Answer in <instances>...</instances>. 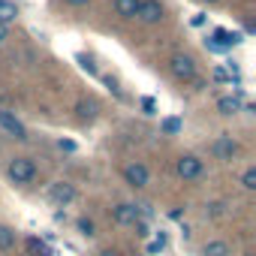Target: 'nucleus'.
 Instances as JSON below:
<instances>
[{"label": "nucleus", "instance_id": "nucleus-1", "mask_svg": "<svg viewBox=\"0 0 256 256\" xmlns=\"http://www.w3.org/2000/svg\"><path fill=\"white\" fill-rule=\"evenodd\" d=\"M6 175H10L16 184H30V181L36 178V163H34L30 157H16V160H10V166H6Z\"/></svg>", "mask_w": 256, "mask_h": 256}, {"label": "nucleus", "instance_id": "nucleus-2", "mask_svg": "<svg viewBox=\"0 0 256 256\" xmlns=\"http://www.w3.org/2000/svg\"><path fill=\"white\" fill-rule=\"evenodd\" d=\"M142 214H145V208L142 205H133V202H120L118 208H112V217L120 226H136L142 220Z\"/></svg>", "mask_w": 256, "mask_h": 256}, {"label": "nucleus", "instance_id": "nucleus-3", "mask_svg": "<svg viewBox=\"0 0 256 256\" xmlns=\"http://www.w3.org/2000/svg\"><path fill=\"white\" fill-rule=\"evenodd\" d=\"M169 70H172V76L181 78V82H193V78H196V64H193L190 54H175V58L169 60Z\"/></svg>", "mask_w": 256, "mask_h": 256}, {"label": "nucleus", "instance_id": "nucleus-4", "mask_svg": "<svg viewBox=\"0 0 256 256\" xmlns=\"http://www.w3.org/2000/svg\"><path fill=\"white\" fill-rule=\"evenodd\" d=\"M0 130H4L6 136H12V139H18V142H24V139H28L24 124H22L12 112H6V108H0Z\"/></svg>", "mask_w": 256, "mask_h": 256}, {"label": "nucleus", "instance_id": "nucleus-5", "mask_svg": "<svg viewBox=\"0 0 256 256\" xmlns=\"http://www.w3.org/2000/svg\"><path fill=\"white\" fill-rule=\"evenodd\" d=\"M175 172H178V178H184V181H196V178L202 175V160L193 157V154H187V157H181V160L175 163Z\"/></svg>", "mask_w": 256, "mask_h": 256}, {"label": "nucleus", "instance_id": "nucleus-6", "mask_svg": "<svg viewBox=\"0 0 256 256\" xmlns=\"http://www.w3.org/2000/svg\"><path fill=\"white\" fill-rule=\"evenodd\" d=\"M136 18H139V22H145V24H157V22L163 18V6H160V0H142Z\"/></svg>", "mask_w": 256, "mask_h": 256}, {"label": "nucleus", "instance_id": "nucleus-7", "mask_svg": "<svg viewBox=\"0 0 256 256\" xmlns=\"http://www.w3.org/2000/svg\"><path fill=\"white\" fill-rule=\"evenodd\" d=\"M124 178H126V184L130 187H148V166H142V163H130V166H124Z\"/></svg>", "mask_w": 256, "mask_h": 256}, {"label": "nucleus", "instance_id": "nucleus-8", "mask_svg": "<svg viewBox=\"0 0 256 256\" xmlns=\"http://www.w3.org/2000/svg\"><path fill=\"white\" fill-rule=\"evenodd\" d=\"M211 151H214L217 160H232V157L238 154V142H235L232 136H220V139H214Z\"/></svg>", "mask_w": 256, "mask_h": 256}, {"label": "nucleus", "instance_id": "nucleus-9", "mask_svg": "<svg viewBox=\"0 0 256 256\" xmlns=\"http://www.w3.org/2000/svg\"><path fill=\"white\" fill-rule=\"evenodd\" d=\"M48 196H52V202H54V205H70V202L76 199V187H72V184H66V181H54V184H52V190H48Z\"/></svg>", "mask_w": 256, "mask_h": 256}, {"label": "nucleus", "instance_id": "nucleus-10", "mask_svg": "<svg viewBox=\"0 0 256 256\" xmlns=\"http://www.w3.org/2000/svg\"><path fill=\"white\" fill-rule=\"evenodd\" d=\"M139 4H142V0H114V10H118L120 18H136Z\"/></svg>", "mask_w": 256, "mask_h": 256}, {"label": "nucleus", "instance_id": "nucleus-11", "mask_svg": "<svg viewBox=\"0 0 256 256\" xmlns=\"http://www.w3.org/2000/svg\"><path fill=\"white\" fill-rule=\"evenodd\" d=\"M202 256H232V250H229L226 241H208L202 247Z\"/></svg>", "mask_w": 256, "mask_h": 256}, {"label": "nucleus", "instance_id": "nucleus-12", "mask_svg": "<svg viewBox=\"0 0 256 256\" xmlns=\"http://www.w3.org/2000/svg\"><path fill=\"white\" fill-rule=\"evenodd\" d=\"M16 16H18V10H16V4H12V0H0V24H10V22H16Z\"/></svg>", "mask_w": 256, "mask_h": 256}, {"label": "nucleus", "instance_id": "nucleus-13", "mask_svg": "<svg viewBox=\"0 0 256 256\" xmlns=\"http://www.w3.org/2000/svg\"><path fill=\"white\" fill-rule=\"evenodd\" d=\"M217 108H220V114H235V112L241 108V100H238V96H223V100L217 102Z\"/></svg>", "mask_w": 256, "mask_h": 256}, {"label": "nucleus", "instance_id": "nucleus-14", "mask_svg": "<svg viewBox=\"0 0 256 256\" xmlns=\"http://www.w3.org/2000/svg\"><path fill=\"white\" fill-rule=\"evenodd\" d=\"M76 112H78L82 120H90V118L96 114V102H94V100H82V102L76 106Z\"/></svg>", "mask_w": 256, "mask_h": 256}, {"label": "nucleus", "instance_id": "nucleus-15", "mask_svg": "<svg viewBox=\"0 0 256 256\" xmlns=\"http://www.w3.org/2000/svg\"><path fill=\"white\" fill-rule=\"evenodd\" d=\"M10 247H16V229L0 226V250H10Z\"/></svg>", "mask_w": 256, "mask_h": 256}, {"label": "nucleus", "instance_id": "nucleus-16", "mask_svg": "<svg viewBox=\"0 0 256 256\" xmlns=\"http://www.w3.org/2000/svg\"><path fill=\"white\" fill-rule=\"evenodd\" d=\"M28 250H30L34 256H52L48 244H46V241H40V238H28Z\"/></svg>", "mask_w": 256, "mask_h": 256}, {"label": "nucleus", "instance_id": "nucleus-17", "mask_svg": "<svg viewBox=\"0 0 256 256\" xmlns=\"http://www.w3.org/2000/svg\"><path fill=\"white\" fill-rule=\"evenodd\" d=\"M163 133H169V136L181 133V120H178V118H166V120H163Z\"/></svg>", "mask_w": 256, "mask_h": 256}, {"label": "nucleus", "instance_id": "nucleus-18", "mask_svg": "<svg viewBox=\"0 0 256 256\" xmlns=\"http://www.w3.org/2000/svg\"><path fill=\"white\" fill-rule=\"evenodd\" d=\"M241 184H244L247 190H256V169H247L244 178H241Z\"/></svg>", "mask_w": 256, "mask_h": 256}, {"label": "nucleus", "instance_id": "nucleus-19", "mask_svg": "<svg viewBox=\"0 0 256 256\" xmlns=\"http://www.w3.org/2000/svg\"><path fill=\"white\" fill-rule=\"evenodd\" d=\"M78 64H82V70H84V72H90V76H96V64H94V60H88L84 54H78Z\"/></svg>", "mask_w": 256, "mask_h": 256}, {"label": "nucleus", "instance_id": "nucleus-20", "mask_svg": "<svg viewBox=\"0 0 256 256\" xmlns=\"http://www.w3.org/2000/svg\"><path fill=\"white\" fill-rule=\"evenodd\" d=\"M163 247H166V235H157V241L148 244V253H160Z\"/></svg>", "mask_w": 256, "mask_h": 256}, {"label": "nucleus", "instance_id": "nucleus-21", "mask_svg": "<svg viewBox=\"0 0 256 256\" xmlns=\"http://www.w3.org/2000/svg\"><path fill=\"white\" fill-rule=\"evenodd\" d=\"M78 229H82V235H94V223H90L88 217H82V220H78Z\"/></svg>", "mask_w": 256, "mask_h": 256}, {"label": "nucleus", "instance_id": "nucleus-22", "mask_svg": "<svg viewBox=\"0 0 256 256\" xmlns=\"http://www.w3.org/2000/svg\"><path fill=\"white\" fill-rule=\"evenodd\" d=\"M142 108H145L148 114H154V108H157V106H154V100H142Z\"/></svg>", "mask_w": 256, "mask_h": 256}, {"label": "nucleus", "instance_id": "nucleus-23", "mask_svg": "<svg viewBox=\"0 0 256 256\" xmlns=\"http://www.w3.org/2000/svg\"><path fill=\"white\" fill-rule=\"evenodd\" d=\"M60 151H76V145L70 139H60Z\"/></svg>", "mask_w": 256, "mask_h": 256}, {"label": "nucleus", "instance_id": "nucleus-24", "mask_svg": "<svg viewBox=\"0 0 256 256\" xmlns=\"http://www.w3.org/2000/svg\"><path fill=\"white\" fill-rule=\"evenodd\" d=\"M214 78L217 82H226V70H214Z\"/></svg>", "mask_w": 256, "mask_h": 256}, {"label": "nucleus", "instance_id": "nucleus-25", "mask_svg": "<svg viewBox=\"0 0 256 256\" xmlns=\"http://www.w3.org/2000/svg\"><path fill=\"white\" fill-rule=\"evenodd\" d=\"M66 4H72V6H84L88 0H66Z\"/></svg>", "mask_w": 256, "mask_h": 256}, {"label": "nucleus", "instance_id": "nucleus-26", "mask_svg": "<svg viewBox=\"0 0 256 256\" xmlns=\"http://www.w3.org/2000/svg\"><path fill=\"white\" fill-rule=\"evenodd\" d=\"M6 40V24H0V42Z\"/></svg>", "mask_w": 256, "mask_h": 256}, {"label": "nucleus", "instance_id": "nucleus-27", "mask_svg": "<svg viewBox=\"0 0 256 256\" xmlns=\"http://www.w3.org/2000/svg\"><path fill=\"white\" fill-rule=\"evenodd\" d=\"M205 4H217V0H205Z\"/></svg>", "mask_w": 256, "mask_h": 256}]
</instances>
